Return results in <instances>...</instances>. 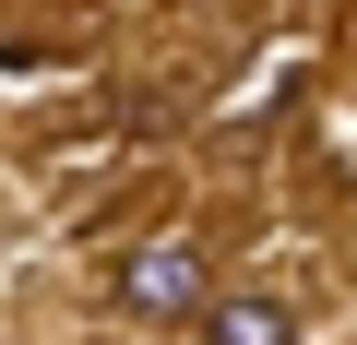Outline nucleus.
<instances>
[{
	"label": "nucleus",
	"mask_w": 357,
	"mask_h": 345,
	"mask_svg": "<svg viewBox=\"0 0 357 345\" xmlns=\"http://www.w3.org/2000/svg\"><path fill=\"white\" fill-rule=\"evenodd\" d=\"M119 298H131L143 321H203V309H215V274H203L191 238H143V250L119 262Z\"/></svg>",
	"instance_id": "nucleus-1"
},
{
	"label": "nucleus",
	"mask_w": 357,
	"mask_h": 345,
	"mask_svg": "<svg viewBox=\"0 0 357 345\" xmlns=\"http://www.w3.org/2000/svg\"><path fill=\"white\" fill-rule=\"evenodd\" d=\"M203 345H298V309H286L274 286H238V298L203 309Z\"/></svg>",
	"instance_id": "nucleus-2"
}]
</instances>
